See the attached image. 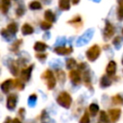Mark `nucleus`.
I'll list each match as a JSON object with an SVG mask.
<instances>
[{"label":"nucleus","mask_w":123,"mask_h":123,"mask_svg":"<svg viewBox=\"0 0 123 123\" xmlns=\"http://www.w3.org/2000/svg\"><path fill=\"white\" fill-rule=\"evenodd\" d=\"M121 114V110L120 109H111L109 111V116H110V119L112 121V122H116L119 118Z\"/></svg>","instance_id":"nucleus-9"},{"label":"nucleus","mask_w":123,"mask_h":123,"mask_svg":"<svg viewBox=\"0 0 123 123\" xmlns=\"http://www.w3.org/2000/svg\"><path fill=\"white\" fill-rule=\"evenodd\" d=\"M5 123H21V122H20V120H19V119H17V118L11 119V118L9 117V118H7V120H6V122H5Z\"/></svg>","instance_id":"nucleus-33"},{"label":"nucleus","mask_w":123,"mask_h":123,"mask_svg":"<svg viewBox=\"0 0 123 123\" xmlns=\"http://www.w3.org/2000/svg\"><path fill=\"white\" fill-rule=\"evenodd\" d=\"M47 48V45L46 43L42 42V41H37L34 45V49L37 51V52H43L45 51Z\"/></svg>","instance_id":"nucleus-13"},{"label":"nucleus","mask_w":123,"mask_h":123,"mask_svg":"<svg viewBox=\"0 0 123 123\" xmlns=\"http://www.w3.org/2000/svg\"><path fill=\"white\" fill-rule=\"evenodd\" d=\"M15 12H16V14H17L18 16H21V15H23V13H24V9L21 8V7H19V8L16 9Z\"/></svg>","instance_id":"nucleus-35"},{"label":"nucleus","mask_w":123,"mask_h":123,"mask_svg":"<svg viewBox=\"0 0 123 123\" xmlns=\"http://www.w3.org/2000/svg\"><path fill=\"white\" fill-rule=\"evenodd\" d=\"M88 110H89L90 114H91L92 116H94V115H96V113L99 111V107H98V105H97V104L92 103V104H90V105H89Z\"/></svg>","instance_id":"nucleus-20"},{"label":"nucleus","mask_w":123,"mask_h":123,"mask_svg":"<svg viewBox=\"0 0 123 123\" xmlns=\"http://www.w3.org/2000/svg\"><path fill=\"white\" fill-rule=\"evenodd\" d=\"M13 86H14L15 88H17V89L21 90V89H23V88H24V84H23L20 80L15 79V80L13 81Z\"/></svg>","instance_id":"nucleus-25"},{"label":"nucleus","mask_w":123,"mask_h":123,"mask_svg":"<svg viewBox=\"0 0 123 123\" xmlns=\"http://www.w3.org/2000/svg\"><path fill=\"white\" fill-rule=\"evenodd\" d=\"M56 75H57L58 80L61 83H64V81H65V73H64V71L59 69V70L56 71Z\"/></svg>","instance_id":"nucleus-21"},{"label":"nucleus","mask_w":123,"mask_h":123,"mask_svg":"<svg viewBox=\"0 0 123 123\" xmlns=\"http://www.w3.org/2000/svg\"><path fill=\"white\" fill-rule=\"evenodd\" d=\"M114 34V27L110 23V22H107L106 23V27H105V30H104V37L106 39H110Z\"/></svg>","instance_id":"nucleus-5"},{"label":"nucleus","mask_w":123,"mask_h":123,"mask_svg":"<svg viewBox=\"0 0 123 123\" xmlns=\"http://www.w3.org/2000/svg\"><path fill=\"white\" fill-rule=\"evenodd\" d=\"M46 57H47V54H36V58H37V59H39V60H41V61H43L44 59H46Z\"/></svg>","instance_id":"nucleus-37"},{"label":"nucleus","mask_w":123,"mask_h":123,"mask_svg":"<svg viewBox=\"0 0 123 123\" xmlns=\"http://www.w3.org/2000/svg\"><path fill=\"white\" fill-rule=\"evenodd\" d=\"M112 43L114 44V45H119L120 43H121V37H114V39L112 40Z\"/></svg>","instance_id":"nucleus-36"},{"label":"nucleus","mask_w":123,"mask_h":123,"mask_svg":"<svg viewBox=\"0 0 123 123\" xmlns=\"http://www.w3.org/2000/svg\"><path fill=\"white\" fill-rule=\"evenodd\" d=\"M122 32H123V30H122Z\"/></svg>","instance_id":"nucleus-43"},{"label":"nucleus","mask_w":123,"mask_h":123,"mask_svg":"<svg viewBox=\"0 0 123 123\" xmlns=\"http://www.w3.org/2000/svg\"><path fill=\"white\" fill-rule=\"evenodd\" d=\"M111 84V80L110 79L109 76L105 75V76H102L101 80H100V85L102 87H107V86H110Z\"/></svg>","instance_id":"nucleus-15"},{"label":"nucleus","mask_w":123,"mask_h":123,"mask_svg":"<svg viewBox=\"0 0 123 123\" xmlns=\"http://www.w3.org/2000/svg\"><path fill=\"white\" fill-rule=\"evenodd\" d=\"M79 123H89V115L87 112H85L84 115L81 117Z\"/></svg>","instance_id":"nucleus-31"},{"label":"nucleus","mask_w":123,"mask_h":123,"mask_svg":"<svg viewBox=\"0 0 123 123\" xmlns=\"http://www.w3.org/2000/svg\"><path fill=\"white\" fill-rule=\"evenodd\" d=\"M7 30L11 35H15L17 33V25L14 22H12L7 26Z\"/></svg>","instance_id":"nucleus-19"},{"label":"nucleus","mask_w":123,"mask_h":123,"mask_svg":"<svg viewBox=\"0 0 123 123\" xmlns=\"http://www.w3.org/2000/svg\"><path fill=\"white\" fill-rule=\"evenodd\" d=\"M112 102L114 103V104H119V105H121V104H123V98L120 96V95H115V96H113L112 97Z\"/></svg>","instance_id":"nucleus-29"},{"label":"nucleus","mask_w":123,"mask_h":123,"mask_svg":"<svg viewBox=\"0 0 123 123\" xmlns=\"http://www.w3.org/2000/svg\"><path fill=\"white\" fill-rule=\"evenodd\" d=\"M21 32H22V34L25 35V36H27V35H31V34L34 33V28H33L30 24L25 23V24L21 27Z\"/></svg>","instance_id":"nucleus-12"},{"label":"nucleus","mask_w":123,"mask_h":123,"mask_svg":"<svg viewBox=\"0 0 123 123\" xmlns=\"http://www.w3.org/2000/svg\"><path fill=\"white\" fill-rule=\"evenodd\" d=\"M115 71H116V63H115V62L111 61L106 67V73L108 76H112V75H114Z\"/></svg>","instance_id":"nucleus-10"},{"label":"nucleus","mask_w":123,"mask_h":123,"mask_svg":"<svg viewBox=\"0 0 123 123\" xmlns=\"http://www.w3.org/2000/svg\"><path fill=\"white\" fill-rule=\"evenodd\" d=\"M41 78L46 80V85H47L48 89H53L55 87V86H56V79H55L54 74H53V72L51 70H49V69L45 70L42 73Z\"/></svg>","instance_id":"nucleus-2"},{"label":"nucleus","mask_w":123,"mask_h":123,"mask_svg":"<svg viewBox=\"0 0 123 123\" xmlns=\"http://www.w3.org/2000/svg\"><path fill=\"white\" fill-rule=\"evenodd\" d=\"M40 27H41V29H43V30H49L51 27H52V24L50 23V22H47V21H42L41 23H40Z\"/></svg>","instance_id":"nucleus-30"},{"label":"nucleus","mask_w":123,"mask_h":123,"mask_svg":"<svg viewBox=\"0 0 123 123\" xmlns=\"http://www.w3.org/2000/svg\"><path fill=\"white\" fill-rule=\"evenodd\" d=\"M44 18L46 19L47 22H53L55 20V14L51 10H46L44 12Z\"/></svg>","instance_id":"nucleus-16"},{"label":"nucleus","mask_w":123,"mask_h":123,"mask_svg":"<svg viewBox=\"0 0 123 123\" xmlns=\"http://www.w3.org/2000/svg\"><path fill=\"white\" fill-rule=\"evenodd\" d=\"M12 83H13V81H12V79H8V80H6L5 82H3V83L1 84V89H2V91H3L4 93H8L9 90L11 89V87H12Z\"/></svg>","instance_id":"nucleus-11"},{"label":"nucleus","mask_w":123,"mask_h":123,"mask_svg":"<svg viewBox=\"0 0 123 123\" xmlns=\"http://www.w3.org/2000/svg\"><path fill=\"white\" fill-rule=\"evenodd\" d=\"M57 102L60 106L65 108V109H68L70 106H71V103H72V98L70 96V94L66 91H62L59 94L58 98H57Z\"/></svg>","instance_id":"nucleus-1"},{"label":"nucleus","mask_w":123,"mask_h":123,"mask_svg":"<svg viewBox=\"0 0 123 123\" xmlns=\"http://www.w3.org/2000/svg\"><path fill=\"white\" fill-rule=\"evenodd\" d=\"M10 69H11V72L13 76H17L18 72H19V68H18V63L16 62H12L11 65H10Z\"/></svg>","instance_id":"nucleus-17"},{"label":"nucleus","mask_w":123,"mask_h":123,"mask_svg":"<svg viewBox=\"0 0 123 123\" xmlns=\"http://www.w3.org/2000/svg\"><path fill=\"white\" fill-rule=\"evenodd\" d=\"M68 23H70V24H74V23H82V19H81V17H80L79 15H76L75 17H73L72 19H70V20L68 21Z\"/></svg>","instance_id":"nucleus-32"},{"label":"nucleus","mask_w":123,"mask_h":123,"mask_svg":"<svg viewBox=\"0 0 123 123\" xmlns=\"http://www.w3.org/2000/svg\"><path fill=\"white\" fill-rule=\"evenodd\" d=\"M69 78L72 81V83L75 85H79L81 83V74L78 70H74V69L71 70L69 72Z\"/></svg>","instance_id":"nucleus-7"},{"label":"nucleus","mask_w":123,"mask_h":123,"mask_svg":"<svg viewBox=\"0 0 123 123\" xmlns=\"http://www.w3.org/2000/svg\"><path fill=\"white\" fill-rule=\"evenodd\" d=\"M21 43H22V39H18V40H16L15 42H13V43L12 44V46H11V50L13 51V52L17 51V50L19 49V46L21 45Z\"/></svg>","instance_id":"nucleus-24"},{"label":"nucleus","mask_w":123,"mask_h":123,"mask_svg":"<svg viewBox=\"0 0 123 123\" xmlns=\"http://www.w3.org/2000/svg\"><path fill=\"white\" fill-rule=\"evenodd\" d=\"M29 8L31 10H40L42 8V6H41L40 2H38V1H33V2H31L29 4Z\"/></svg>","instance_id":"nucleus-22"},{"label":"nucleus","mask_w":123,"mask_h":123,"mask_svg":"<svg viewBox=\"0 0 123 123\" xmlns=\"http://www.w3.org/2000/svg\"><path fill=\"white\" fill-rule=\"evenodd\" d=\"M11 6V0H2L1 1V11L3 13H6Z\"/></svg>","instance_id":"nucleus-18"},{"label":"nucleus","mask_w":123,"mask_h":123,"mask_svg":"<svg viewBox=\"0 0 123 123\" xmlns=\"http://www.w3.org/2000/svg\"><path fill=\"white\" fill-rule=\"evenodd\" d=\"M36 100H37V95H36V94H32V95H30V97H29L30 105H31V104L33 105V104L36 102Z\"/></svg>","instance_id":"nucleus-34"},{"label":"nucleus","mask_w":123,"mask_h":123,"mask_svg":"<svg viewBox=\"0 0 123 123\" xmlns=\"http://www.w3.org/2000/svg\"><path fill=\"white\" fill-rule=\"evenodd\" d=\"M17 102V96L15 94H10L7 97V108L9 110H13L16 106Z\"/></svg>","instance_id":"nucleus-6"},{"label":"nucleus","mask_w":123,"mask_h":123,"mask_svg":"<svg viewBox=\"0 0 123 123\" xmlns=\"http://www.w3.org/2000/svg\"><path fill=\"white\" fill-rule=\"evenodd\" d=\"M80 2V0H72V4L73 5H76V4H78Z\"/></svg>","instance_id":"nucleus-40"},{"label":"nucleus","mask_w":123,"mask_h":123,"mask_svg":"<svg viewBox=\"0 0 123 123\" xmlns=\"http://www.w3.org/2000/svg\"><path fill=\"white\" fill-rule=\"evenodd\" d=\"M85 68H86V63L82 62V63L79 64V69H80V70H83V69H85Z\"/></svg>","instance_id":"nucleus-39"},{"label":"nucleus","mask_w":123,"mask_h":123,"mask_svg":"<svg viewBox=\"0 0 123 123\" xmlns=\"http://www.w3.org/2000/svg\"><path fill=\"white\" fill-rule=\"evenodd\" d=\"M100 120H101L102 122H104V123H109V122H110L109 117H108L107 113H106L104 111H100Z\"/></svg>","instance_id":"nucleus-28"},{"label":"nucleus","mask_w":123,"mask_h":123,"mask_svg":"<svg viewBox=\"0 0 123 123\" xmlns=\"http://www.w3.org/2000/svg\"><path fill=\"white\" fill-rule=\"evenodd\" d=\"M100 53H101L100 47H99L97 44L92 45V46L86 51V58H87L88 61L94 62V61L97 60V58L100 56Z\"/></svg>","instance_id":"nucleus-3"},{"label":"nucleus","mask_w":123,"mask_h":123,"mask_svg":"<svg viewBox=\"0 0 123 123\" xmlns=\"http://www.w3.org/2000/svg\"><path fill=\"white\" fill-rule=\"evenodd\" d=\"M9 32H8V30L7 29H3L2 31H1V35L3 36V37H9Z\"/></svg>","instance_id":"nucleus-38"},{"label":"nucleus","mask_w":123,"mask_h":123,"mask_svg":"<svg viewBox=\"0 0 123 123\" xmlns=\"http://www.w3.org/2000/svg\"><path fill=\"white\" fill-rule=\"evenodd\" d=\"M117 17L119 20H123V5L122 2H120L118 9H117Z\"/></svg>","instance_id":"nucleus-27"},{"label":"nucleus","mask_w":123,"mask_h":123,"mask_svg":"<svg viewBox=\"0 0 123 123\" xmlns=\"http://www.w3.org/2000/svg\"><path fill=\"white\" fill-rule=\"evenodd\" d=\"M54 51L58 54V55H68L70 53L73 52V48L72 47H64V46H58L54 49Z\"/></svg>","instance_id":"nucleus-8"},{"label":"nucleus","mask_w":123,"mask_h":123,"mask_svg":"<svg viewBox=\"0 0 123 123\" xmlns=\"http://www.w3.org/2000/svg\"><path fill=\"white\" fill-rule=\"evenodd\" d=\"M84 82L86 86H90V75L88 71H86L84 73Z\"/></svg>","instance_id":"nucleus-26"},{"label":"nucleus","mask_w":123,"mask_h":123,"mask_svg":"<svg viewBox=\"0 0 123 123\" xmlns=\"http://www.w3.org/2000/svg\"><path fill=\"white\" fill-rule=\"evenodd\" d=\"M76 65H77V62H76V61H75L74 59H68V60L66 61V67H67V69L73 70V68H74Z\"/></svg>","instance_id":"nucleus-23"},{"label":"nucleus","mask_w":123,"mask_h":123,"mask_svg":"<svg viewBox=\"0 0 123 123\" xmlns=\"http://www.w3.org/2000/svg\"><path fill=\"white\" fill-rule=\"evenodd\" d=\"M122 64H123V59H122Z\"/></svg>","instance_id":"nucleus-42"},{"label":"nucleus","mask_w":123,"mask_h":123,"mask_svg":"<svg viewBox=\"0 0 123 123\" xmlns=\"http://www.w3.org/2000/svg\"><path fill=\"white\" fill-rule=\"evenodd\" d=\"M59 7L62 11H68L70 9V0H59Z\"/></svg>","instance_id":"nucleus-14"},{"label":"nucleus","mask_w":123,"mask_h":123,"mask_svg":"<svg viewBox=\"0 0 123 123\" xmlns=\"http://www.w3.org/2000/svg\"><path fill=\"white\" fill-rule=\"evenodd\" d=\"M33 68H34V64H31V65H29L26 68H23L21 70V72H20L21 80H23L24 82H28L30 80V77H31V73H32Z\"/></svg>","instance_id":"nucleus-4"},{"label":"nucleus","mask_w":123,"mask_h":123,"mask_svg":"<svg viewBox=\"0 0 123 123\" xmlns=\"http://www.w3.org/2000/svg\"><path fill=\"white\" fill-rule=\"evenodd\" d=\"M24 111H25V110H24V109H22V108L19 110V113H20L21 115H22V113H24Z\"/></svg>","instance_id":"nucleus-41"}]
</instances>
